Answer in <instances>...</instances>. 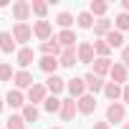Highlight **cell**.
<instances>
[{"label": "cell", "instance_id": "33", "mask_svg": "<svg viewBox=\"0 0 129 129\" xmlns=\"http://www.w3.org/2000/svg\"><path fill=\"white\" fill-rule=\"evenodd\" d=\"M5 129H25V119L20 116V114H13L10 119H8V126Z\"/></svg>", "mask_w": 129, "mask_h": 129}, {"label": "cell", "instance_id": "42", "mask_svg": "<svg viewBox=\"0 0 129 129\" xmlns=\"http://www.w3.org/2000/svg\"><path fill=\"white\" fill-rule=\"evenodd\" d=\"M0 53H3V51H0Z\"/></svg>", "mask_w": 129, "mask_h": 129}, {"label": "cell", "instance_id": "12", "mask_svg": "<svg viewBox=\"0 0 129 129\" xmlns=\"http://www.w3.org/2000/svg\"><path fill=\"white\" fill-rule=\"evenodd\" d=\"M76 106H79L81 114H94V109H96V99H94V94H84L81 99H76Z\"/></svg>", "mask_w": 129, "mask_h": 129}, {"label": "cell", "instance_id": "22", "mask_svg": "<svg viewBox=\"0 0 129 129\" xmlns=\"http://www.w3.org/2000/svg\"><path fill=\"white\" fill-rule=\"evenodd\" d=\"M111 30H114V28H111V20H109V18H99V20L94 23V36H104V38H106Z\"/></svg>", "mask_w": 129, "mask_h": 129}, {"label": "cell", "instance_id": "9", "mask_svg": "<svg viewBox=\"0 0 129 129\" xmlns=\"http://www.w3.org/2000/svg\"><path fill=\"white\" fill-rule=\"evenodd\" d=\"M76 111H79V106H76V101L69 96V99H63V104H61V111H58V114H61V119H63V121H71V119L76 116Z\"/></svg>", "mask_w": 129, "mask_h": 129}, {"label": "cell", "instance_id": "6", "mask_svg": "<svg viewBox=\"0 0 129 129\" xmlns=\"http://www.w3.org/2000/svg\"><path fill=\"white\" fill-rule=\"evenodd\" d=\"M109 76H111V81L114 84H124L126 86V79H129V69L124 66V63H114V66H111V71H109Z\"/></svg>", "mask_w": 129, "mask_h": 129}, {"label": "cell", "instance_id": "13", "mask_svg": "<svg viewBox=\"0 0 129 129\" xmlns=\"http://www.w3.org/2000/svg\"><path fill=\"white\" fill-rule=\"evenodd\" d=\"M15 63H18V66H20V71H25L28 66H30V63H33V51L30 48H18V53H15Z\"/></svg>", "mask_w": 129, "mask_h": 129}, {"label": "cell", "instance_id": "31", "mask_svg": "<svg viewBox=\"0 0 129 129\" xmlns=\"http://www.w3.org/2000/svg\"><path fill=\"white\" fill-rule=\"evenodd\" d=\"M56 23H58L63 30H71V25H74V15H71V13H58Z\"/></svg>", "mask_w": 129, "mask_h": 129}, {"label": "cell", "instance_id": "32", "mask_svg": "<svg viewBox=\"0 0 129 129\" xmlns=\"http://www.w3.org/2000/svg\"><path fill=\"white\" fill-rule=\"evenodd\" d=\"M94 51H96L99 58H109V51H111V48H109L106 41H94Z\"/></svg>", "mask_w": 129, "mask_h": 129}, {"label": "cell", "instance_id": "34", "mask_svg": "<svg viewBox=\"0 0 129 129\" xmlns=\"http://www.w3.org/2000/svg\"><path fill=\"white\" fill-rule=\"evenodd\" d=\"M15 74H13V66L10 63H0V81H10Z\"/></svg>", "mask_w": 129, "mask_h": 129}, {"label": "cell", "instance_id": "1", "mask_svg": "<svg viewBox=\"0 0 129 129\" xmlns=\"http://www.w3.org/2000/svg\"><path fill=\"white\" fill-rule=\"evenodd\" d=\"M124 116H126V111H124V104L121 101H114V104L106 106V121L109 124H121Z\"/></svg>", "mask_w": 129, "mask_h": 129}, {"label": "cell", "instance_id": "35", "mask_svg": "<svg viewBox=\"0 0 129 129\" xmlns=\"http://www.w3.org/2000/svg\"><path fill=\"white\" fill-rule=\"evenodd\" d=\"M121 61H124V66L129 69V46H124V48H121Z\"/></svg>", "mask_w": 129, "mask_h": 129}, {"label": "cell", "instance_id": "29", "mask_svg": "<svg viewBox=\"0 0 129 129\" xmlns=\"http://www.w3.org/2000/svg\"><path fill=\"white\" fill-rule=\"evenodd\" d=\"M30 10L41 18V20H46V13H48V5L43 3V0H33V3H30Z\"/></svg>", "mask_w": 129, "mask_h": 129}, {"label": "cell", "instance_id": "24", "mask_svg": "<svg viewBox=\"0 0 129 129\" xmlns=\"http://www.w3.org/2000/svg\"><path fill=\"white\" fill-rule=\"evenodd\" d=\"M104 41L109 43V48H124V33H119V30H111Z\"/></svg>", "mask_w": 129, "mask_h": 129}, {"label": "cell", "instance_id": "10", "mask_svg": "<svg viewBox=\"0 0 129 129\" xmlns=\"http://www.w3.org/2000/svg\"><path fill=\"white\" fill-rule=\"evenodd\" d=\"M13 84H15V89L20 91V89H30V86L36 84V79H33V74H28V71H18V74L13 76Z\"/></svg>", "mask_w": 129, "mask_h": 129}, {"label": "cell", "instance_id": "14", "mask_svg": "<svg viewBox=\"0 0 129 129\" xmlns=\"http://www.w3.org/2000/svg\"><path fill=\"white\" fill-rule=\"evenodd\" d=\"M58 63L66 69H74V63H79V56H76V48H63L61 56H58Z\"/></svg>", "mask_w": 129, "mask_h": 129}, {"label": "cell", "instance_id": "4", "mask_svg": "<svg viewBox=\"0 0 129 129\" xmlns=\"http://www.w3.org/2000/svg\"><path fill=\"white\" fill-rule=\"evenodd\" d=\"M13 38H15V43H28L33 38V28L28 23H15L13 25Z\"/></svg>", "mask_w": 129, "mask_h": 129}, {"label": "cell", "instance_id": "26", "mask_svg": "<svg viewBox=\"0 0 129 129\" xmlns=\"http://www.w3.org/2000/svg\"><path fill=\"white\" fill-rule=\"evenodd\" d=\"M106 10H109V5L101 3V0H91V5H89V13H91V15H99V18H104Z\"/></svg>", "mask_w": 129, "mask_h": 129}, {"label": "cell", "instance_id": "27", "mask_svg": "<svg viewBox=\"0 0 129 129\" xmlns=\"http://www.w3.org/2000/svg\"><path fill=\"white\" fill-rule=\"evenodd\" d=\"M76 23H79V28H94V15L89 13V10H84V13H79L76 15Z\"/></svg>", "mask_w": 129, "mask_h": 129}, {"label": "cell", "instance_id": "18", "mask_svg": "<svg viewBox=\"0 0 129 129\" xmlns=\"http://www.w3.org/2000/svg\"><path fill=\"white\" fill-rule=\"evenodd\" d=\"M61 51H63V48L58 46V41H56V36H53L51 41H46V43H41V53H43V56H56V58H58V56H61Z\"/></svg>", "mask_w": 129, "mask_h": 129}, {"label": "cell", "instance_id": "36", "mask_svg": "<svg viewBox=\"0 0 129 129\" xmlns=\"http://www.w3.org/2000/svg\"><path fill=\"white\" fill-rule=\"evenodd\" d=\"M94 129H111V126H109V121H96Z\"/></svg>", "mask_w": 129, "mask_h": 129}, {"label": "cell", "instance_id": "7", "mask_svg": "<svg viewBox=\"0 0 129 129\" xmlns=\"http://www.w3.org/2000/svg\"><path fill=\"white\" fill-rule=\"evenodd\" d=\"M51 33H53V28H51V23L48 20H38L36 25H33V36L38 38V41H51Z\"/></svg>", "mask_w": 129, "mask_h": 129}, {"label": "cell", "instance_id": "20", "mask_svg": "<svg viewBox=\"0 0 129 129\" xmlns=\"http://www.w3.org/2000/svg\"><path fill=\"white\" fill-rule=\"evenodd\" d=\"M121 91H124V86H119V84H114V81H109V84L104 86V94H106V99H109L111 104L121 99Z\"/></svg>", "mask_w": 129, "mask_h": 129}, {"label": "cell", "instance_id": "15", "mask_svg": "<svg viewBox=\"0 0 129 129\" xmlns=\"http://www.w3.org/2000/svg\"><path fill=\"white\" fill-rule=\"evenodd\" d=\"M5 104H8L10 109H23V106H25V96H23L18 89H10L8 96H5Z\"/></svg>", "mask_w": 129, "mask_h": 129}, {"label": "cell", "instance_id": "40", "mask_svg": "<svg viewBox=\"0 0 129 129\" xmlns=\"http://www.w3.org/2000/svg\"><path fill=\"white\" fill-rule=\"evenodd\" d=\"M121 129H129V121H124V126H121Z\"/></svg>", "mask_w": 129, "mask_h": 129}, {"label": "cell", "instance_id": "16", "mask_svg": "<svg viewBox=\"0 0 129 129\" xmlns=\"http://www.w3.org/2000/svg\"><path fill=\"white\" fill-rule=\"evenodd\" d=\"M56 41H58V46H61V48H74L79 38H76V33H74V30H61V33L56 36Z\"/></svg>", "mask_w": 129, "mask_h": 129}, {"label": "cell", "instance_id": "5", "mask_svg": "<svg viewBox=\"0 0 129 129\" xmlns=\"http://www.w3.org/2000/svg\"><path fill=\"white\" fill-rule=\"evenodd\" d=\"M30 13H33L30 10V3H25V0H15V3H13V18L18 23H25Z\"/></svg>", "mask_w": 129, "mask_h": 129}, {"label": "cell", "instance_id": "17", "mask_svg": "<svg viewBox=\"0 0 129 129\" xmlns=\"http://www.w3.org/2000/svg\"><path fill=\"white\" fill-rule=\"evenodd\" d=\"M46 89H48L53 96H58L63 89H66V81H63L61 76H56V74H53V76H48V81H46Z\"/></svg>", "mask_w": 129, "mask_h": 129}, {"label": "cell", "instance_id": "8", "mask_svg": "<svg viewBox=\"0 0 129 129\" xmlns=\"http://www.w3.org/2000/svg\"><path fill=\"white\" fill-rule=\"evenodd\" d=\"M66 89H69L71 99H81L86 94V81L84 79H71V81H66Z\"/></svg>", "mask_w": 129, "mask_h": 129}, {"label": "cell", "instance_id": "23", "mask_svg": "<svg viewBox=\"0 0 129 129\" xmlns=\"http://www.w3.org/2000/svg\"><path fill=\"white\" fill-rule=\"evenodd\" d=\"M111 66H114V63H111L109 58H96V61H94V74L104 79V76L111 71Z\"/></svg>", "mask_w": 129, "mask_h": 129}, {"label": "cell", "instance_id": "11", "mask_svg": "<svg viewBox=\"0 0 129 129\" xmlns=\"http://www.w3.org/2000/svg\"><path fill=\"white\" fill-rule=\"evenodd\" d=\"M84 81H86V89H89L91 94H99V91H104V86H106V84H104V79H101V76H96L94 71H91V74H86V76H84Z\"/></svg>", "mask_w": 129, "mask_h": 129}, {"label": "cell", "instance_id": "30", "mask_svg": "<svg viewBox=\"0 0 129 129\" xmlns=\"http://www.w3.org/2000/svg\"><path fill=\"white\" fill-rule=\"evenodd\" d=\"M114 25H116V30H119V33L129 30V13H119V15L114 18Z\"/></svg>", "mask_w": 129, "mask_h": 129}, {"label": "cell", "instance_id": "37", "mask_svg": "<svg viewBox=\"0 0 129 129\" xmlns=\"http://www.w3.org/2000/svg\"><path fill=\"white\" fill-rule=\"evenodd\" d=\"M121 99H124V101H126V104H129V84H126V86H124V91H121Z\"/></svg>", "mask_w": 129, "mask_h": 129}, {"label": "cell", "instance_id": "19", "mask_svg": "<svg viewBox=\"0 0 129 129\" xmlns=\"http://www.w3.org/2000/svg\"><path fill=\"white\" fill-rule=\"evenodd\" d=\"M38 66H41V71H46V74H51V76H53V74H56V69L61 66V63H58V58H56V56H43V58L38 61Z\"/></svg>", "mask_w": 129, "mask_h": 129}, {"label": "cell", "instance_id": "3", "mask_svg": "<svg viewBox=\"0 0 129 129\" xmlns=\"http://www.w3.org/2000/svg\"><path fill=\"white\" fill-rule=\"evenodd\" d=\"M25 99H28V104L36 106V104H41V101L48 99V89H46L43 84H33V86L28 89V96H25Z\"/></svg>", "mask_w": 129, "mask_h": 129}, {"label": "cell", "instance_id": "2", "mask_svg": "<svg viewBox=\"0 0 129 129\" xmlns=\"http://www.w3.org/2000/svg\"><path fill=\"white\" fill-rule=\"evenodd\" d=\"M76 56H79V63H94L96 58V51H94V43H89V41H84V43H79L76 46Z\"/></svg>", "mask_w": 129, "mask_h": 129}, {"label": "cell", "instance_id": "41", "mask_svg": "<svg viewBox=\"0 0 129 129\" xmlns=\"http://www.w3.org/2000/svg\"><path fill=\"white\" fill-rule=\"evenodd\" d=\"M51 129H61V126H51Z\"/></svg>", "mask_w": 129, "mask_h": 129}, {"label": "cell", "instance_id": "39", "mask_svg": "<svg viewBox=\"0 0 129 129\" xmlns=\"http://www.w3.org/2000/svg\"><path fill=\"white\" fill-rule=\"evenodd\" d=\"M3 106H5V101H3V99H0V111H3Z\"/></svg>", "mask_w": 129, "mask_h": 129}, {"label": "cell", "instance_id": "28", "mask_svg": "<svg viewBox=\"0 0 129 129\" xmlns=\"http://www.w3.org/2000/svg\"><path fill=\"white\" fill-rule=\"evenodd\" d=\"M20 116L25 119V124H28V121H38V106L25 104V106H23V111H20Z\"/></svg>", "mask_w": 129, "mask_h": 129}, {"label": "cell", "instance_id": "25", "mask_svg": "<svg viewBox=\"0 0 129 129\" xmlns=\"http://www.w3.org/2000/svg\"><path fill=\"white\" fill-rule=\"evenodd\" d=\"M61 104H63V99H58V96H48V99L43 101V109H46L48 114H56V111H61Z\"/></svg>", "mask_w": 129, "mask_h": 129}, {"label": "cell", "instance_id": "21", "mask_svg": "<svg viewBox=\"0 0 129 129\" xmlns=\"http://www.w3.org/2000/svg\"><path fill=\"white\" fill-rule=\"evenodd\" d=\"M0 51H3V53H13V51H15V38H13V33H8V30L0 33Z\"/></svg>", "mask_w": 129, "mask_h": 129}, {"label": "cell", "instance_id": "38", "mask_svg": "<svg viewBox=\"0 0 129 129\" xmlns=\"http://www.w3.org/2000/svg\"><path fill=\"white\" fill-rule=\"evenodd\" d=\"M121 8H124V13H129V0H124V3H121Z\"/></svg>", "mask_w": 129, "mask_h": 129}]
</instances>
